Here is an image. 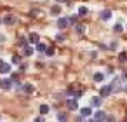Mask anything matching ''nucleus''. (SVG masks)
<instances>
[{"mask_svg":"<svg viewBox=\"0 0 127 122\" xmlns=\"http://www.w3.org/2000/svg\"><path fill=\"white\" fill-rule=\"evenodd\" d=\"M11 70H12V68H11L9 63H4V61L0 63V73H11Z\"/></svg>","mask_w":127,"mask_h":122,"instance_id":"9","label":"nucleus"},{"mask_svg":"<svg viewBox=\"0 0 127 122\" xmlns=\"http://www.w3.org/2000/svg\"><path fill=\"white\" fill-rule=\"evenodd\" d=\"M92 113H94V112H92L91 106H84V108H80V115H82L84 119H85V117H91Z\"/></svg>","mask_w":127,"mask_h":122,"instance_id":"8","label":"nucleus"},{"mask_svg":"<svg viewBox=\"0 0 127 122\" xmlns=\"http://www.w3.org/2000/svg\"><path fill=\"white\" fill-rule=\"evenodd\" d=\"M101 103H103V98H101V96H94V98L91 99V105H92V106H96V108H99V106H101Z\"/></svg>","mask_w":127,"mask_h":122,"instance_id":"10","label":"nucleus"},{"mask_svg":"<svg viewBox=\"0 0 127 122\" xmlns=\"http://www.w3.org/2000/svg\"><path fill=\"white\" fill-rule=\"evenodd\" d=\"M66 105H68L70 110H78V103H77V99H68Z\"/></svg>","mask_w":127,"mask_h":122,"instance_id":"12","label":"nucleus"},{"mask_svg":"<svg viewBox=\"0 0 127 122\" xmlns=\"http://www.w3.org/2000/svg\"><path fill=\"white\" fill-rule=\"evenodd\" d=\"M68 19H70V25H77V19H78V16H70Z\"/></svg>","mask_w":127,"mask_h":122,"instance_id":"27","label":"nucleus"},{"mask_svg":"<svg viewBox=\"0 0 127 122\" xmlns=\"http://www.w3.org/2000/svg\"><path fill=\"white\" fill-rule=\"evenodd\" d=\"M113 32H115V33H122V32H124V26H122L120 23H117V25L113 26Z\"/></svg>","mask_w":127,"mask_h":122,"instance_id":"21","label":"nucleus"},{"mask_svg":"<svg viewBox=\"0 0 127 122\" xmlns=\"http://www.w3.org/2000/svg\"><path fill=\"white\" fill-rule=\"evenodd\" d=\"M104 122H115V117H113V115H106Z\"/></svg>","mask_w":127,"mask_h":122,"instance_id":"29","label":"nucleus"},{"mask_svg":"<svg viewBox=\"0 0 127 122\" xmlns=\"http://www.w3.org/2000/svg\"><path fill=\"white\" fill-rule=\"evenodd\" d=\"M45 49H47V45H45V44H42V42H38V44H37V51H38V52H44Z\"/></svg>","mask_w":127,"mask_h":122,"instance_id":"24","label":"nucleus"},{"mask_svg":"<svg viewBox=\"0 0 127 122\" xmlns=\"http://www.w3.org/2000/svg\"><path fill=\"white\" fill-rule=\"evenodd\" d=\"M11 61H12V65H21V63H23V58H21L19 54H14Z\"/></svg>","mask_w":127,"mask_h":122,"instance_id":"17","label":"nucleus"},{"mask_svg":"<svg viewBox=\"0 0 127 122\" xmlns=\"http://www.w3.org/2000/svg\"><path fill=\"white\" fill-rule=\"evenodd\" d=\"M118 61L120 63H127V52H120L118 54Z\"/></svg>","mask_w":127,"mask_h":122,"instance_id":"23","label":"nucleus"},{"mask_svg":"<svg viewBox=\"0 0 127 122\" xmlns=\"http://www.w3.org/2000/svg\"><path fill=\"white\" fill-rule=\"evenodd\" d=\"M56 2H58V4H63V2H66V0H56Z\"/></svg>","mask_w":127,"mask_h":122,"instance_id":"36","label":"nucleus"},{"mask_svg":"<svg viewBox=\"0 0 127 122\" xmlns=\"http://www.w3.org/2000/svg\"><path fill=\"white\" fill-rule=\"evenodd\" d=\"M56 40H58V42H63V40H64V35H63V33L56 35Z\"/></svg>","mask_w":127,"mask_h":122,"instance_id":"30","label":"nucleus"},{"mask_svg":"<svg viewBox=\"0 0 127 122\" xmlns=\"http://www.w3.org/2000/svg\"><path fill=\"white\" fill-rule=\"evenodd\" d=\"M28 42H30V44H35V45H37V44L40 42V37H38V33L32 32V33H30V37H28Z\"/></svg>","mask_w":127,"mask_h":122,"instance_id":"7","label":"nucleus"},{"mask_svg":"<svg viewBox=\"0 0 127 122\" xmlns=\"http://www.w3.org/2000/svg\"><path fill=\"white\" fill-rule=\"evenodd\" d=\"M75 30H77L78 35H82V33L85 32V26H84V25H75Z\"/></svg>","mask_w":127,"mask_h":122,"instance_id":"22","label":"nucleus"},{"mask_svg":"<svg viewBox=\"0 0 127 122\" xmlns=\"http://www.w3.org/2000/svg\"><path fill=\"white\" fill-rule=\"evenodd\" d=\"M87 122H104V120H96V119H89Z\"/></svg>","mask_w":127,"mask_h":122,"instance_id":"33","label":"nucleus"},{"mask_svg":"<svg viewBox=\"0 0 127 122\" xmlns=\"http://www.w3.org/2000/svg\"><path fill=\"white\" fill-rule=\"evenodd\" d=\"M26 44H30V42H28V40H26V39H23V37H21V39H19V40H18V45H19V47H25V45H26Z\"/></svg>","mask_w":127,"mask_h":122,"instance_id":"26","label":"nucleus"},{"mask_svg":"<svg viewBox=\"0 0 127 122\" xmlns=\"http://www.w3.org/2000/svg\"><path fill=\"white\" fill-rule=\"evenodd\" d=\"M122 91H125V92H127V84H125V85L122 87Z\"/></svg>","mask_w":127,"mask_h":122,"instance_id":"35","label":"nucleus"},{"mask_svg":"<svg viewBox=\"0 0 127 122\" xmlns=\"http://www.w3.org/2000/svg\"><path fill=\"white\" fill-rule=\"evenodd\" d=\"M94 119H96V120H104V119H106V113H104L103 110H96V112H94Z\"/></svg>","mask_w":127,"mask_h":122,"instance_id":"11","label":"nucleus"},{"mask_svg":"<svg viewBox=\"0 0 127 122\" xmlns=\"http://www.w3.org/2000/svg\"><path fill=\"white\" fill-rule=\"evenodd\" d=\"M45 54H47V56H54V49H52V47H47V49H45Z\"/></svg>","mask_w":127,"mask_h":122,"instance_id":"28","label":"nucleus"},{"mask_svg":"<svg viewBox=\"0 0 127 122\" xmlns=\"http://www.w3.org/2000/svg\"><path fill=\"white\" fill-rule=\"evenodd\" d=\"M58 120H59V122H66V120H68V115L63 113V112H59V113H58Z\"/></svg>","mask_w":127,"mask_h":122,"instance_id":"20","label":"nucleus"},{"mask_svg":"<svg viewBox=\"0 0 127 122\" xmlns=\"http://www.w3.org/2000/svg\"><path fill=\"white\" fill-rule=\"evenodd\" d=\"M92 79H94V82H97V84H99V82H103V80H104V73L97 72V73H94V75H92Z\"/></svg>","mask_w":127,"mask_h":122,"instance_id":"13","label":"nucleus"},{"mask_svg":"<svg viewBox=\"0 0 127 122\" xmlns=\"http://www.w3.org/2000/svg\"><path fill=\"white\" fill-rule=\"evenodd\" d=\"M33 122H45V119H44V115H40V117H37Z\"/></svg>","mask_w":127,"mask_h":122,"instance_id":"31","label":"nucleus"},{"mask_svg":"<svg viewBox=\"0 0 127 122\" xmlns=\"http://www.w3.org/2000/svg\"><path fill=\"white\" fill-rule=\"evenodd\" d=\"M110 18H111V11H110V9H104V11L99 12V19H101V21H108Z\"/></svg>","mask_w":127,"mask_h":122,"instance_id":"5","label":"nucleus"},{"mask_svg":"<svg viewBox=\"0 0 127 122\" xmlns=\"http://www.w3.org/2000/svg\"><path fill=\"white\" fill-rule=\"evenodd\" d=\"M120 80H122L120 77H115V80L110 84V87H111V92H118V91H122V87H120V84H122V82H120Z\"/></svg>","mask_w":127,"mask_h":122,"instance_id":"1","label":"nucleus"},{"mask_svg":"<svg viewBox=\"0 0 127 122\" xmlns=\"http://www.w3.org/2000/svg\"><path fill=\"white\" fill-rule=\"evenodd\" d=\"M110 47H111V49H117V47H118V44H117V42H111V44H110Z\"/></svg>","mask_w":127,"mask_h":122,"instance_id":"32","label":"nucleus"},{"mask_svg":"<svg viewBox=\"0 0 127 122\" xmlns=\"http://www.w3.org/2000/svg\"><path fill=\"white\" fill-rule=\"evenodd\" d=\"M32 54H35V49H33L30 44H26V45H25V56H32Z\"/></svg>","mask_w":127,"mask_h":122,"instance_id":"16","label":"nucleus"},{"mask_svg":"<svg viewBox=\"0 0 127 122\" xmlns=\"http://www.w3.org/2000/svg\"><path fill=\"white\" fill-rule=\"evenodd\" d=\"M0 89H4V91L12 89V80L11 79H2V80H0Z\"/></svg>","mask_w":127,"mask_h":122,"instance_id":"2","label":"nucleus"},{"mask_svg":"<svg viewBox=\"0 0 127 122\" xmlns=\"http://www.w3.org/2000/svg\"><path fill=\"white\" fill-rule=\"evenodd\" d=\"M49 110H51V108H49V105H45V103H44V105H40V113H42V115H47V113H49Z\"/></svg>","mask_w":127,"mask_h":122,"instance_id":"19","label":"nucleus"},{"mask_svg":"<svg viewBox=\"0 0 127 122\" xmlns=\"http://www.w3.org/2000/svg\"><path fill=\"white\" fill-rule=\"evenodd\" d=\"M51 14H52V16H56V18H58V16H59V14H61V5H58V4H56V5H54V7H52V9H51Z\"/></svg>","mask_w":127,"mask_h":122,"instance_id":"14","label":"nucleus"},{"mask_svg":"<svg viewBox=\"0 0 127 122\" xmlns=\"http://www.w3.org/2000/svg\"><path fill=\"white\" fill-rule=\"evenodd\" d=\"M68 25H70V19H68V18H58V28H59V30L68 28Z\"/></svg>","mask_w":127,"mask_h":122,"instance_id":"4","label":"nucleus"},{"mask_svg":"<svg viewBox=\"0 0 127 122\" xmlns=\"http://www.w3.org/2000/svg\"><path fill=\"white\" fill-rule=\"evenodd\" d=\"M111 94V87L110 85H103L101 89H99V96L101 98H106V96H110Z\"/></svg>","mask_w":127,"mask_h":122,"instance_id":"6","label":"nucleus"},{"mask_svg":"<svg viewBox=\"0 0 127 122\" xmlns=\"http://www.w3.org/2000/svg\"><path fill=\"white\" fill-rule=\"evenodd\" d=\"M122 79H124V80H127V73H124V75H122Z\"/></svg>","mask_w":127,"mask_h":122,"instance_id":"34","label":"nucleus"},{"mask_svg":"<svg viewBox=\"0 0 127 122\" xmlns=\"http://www.w3.org/2000/svg\"><path fill=\"white\" fill-rule=\"evenodd\" d=\"M70 94L73 96V99H78V98H82V92H80V91H70Z\"/></svg>","mask_w":127,"mask_h":122,"instance_id":"25","label":"nucleus"},{"mask_svg":"<svg viewBox=\"0 0 127 122\" xmlns=\"http://www.w3.org/2000/svg\"><path fill=\"white\" fill-rule=\"evenodd\" d=\"M87 14H89V9H87L85 5L78 7V18H84V16H87Z\"/></svg>","mask_w":127,"mask_h":122,"instance_id":"15","label":"nucleus"},{"mask_svg":"<svg viewBox=\"0 0 127 122\" xmlns=\"http://www.w3.org/2000/svg\"><path fill=\"white\" fill-rule=\"evenodd\" d=\"M23 91H25L26 94H32V92L35 91V87H33L32 84H25V85H23Z\"/></svg>","mask_w":127,"mask_h":122,"instance_id":"18","label":"nucleus"},{"mask_svg":"<svg viewBox=\"0 0 127 122\" xmlns=\"http://www.w3.org/2000/svg\"><path fill=\"white\" fill-rule=\"evenodd\" d=\"M2 21H4V25H7V26H12V25L16 23V16H14V14H5Z\"/></svg>","mask_w":127,"mask_h":122,"instance_id":"3","label":"nucleus"}]
</instances>
